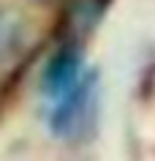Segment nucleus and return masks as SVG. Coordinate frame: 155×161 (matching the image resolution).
<instances>
[{
	"label": "nucleus",
	"instance_id": "obj_1",
	"mask_svg": "<svg viewBox=\"0 0 155 161\" xmlns=\"http://www.w3.org/2000/svg\"><path fill=\"white\" fill-rule=\"evenodd\" d=\"M95 112V82L85 76L68 96L57 98V109L52 115V128L60 136H79L93 123Z\"/></svg>",
	"mask_w": 155,
	"mask_h": 161
},
{
	"label": "nucleus",
	"instance_id": "obj_2",
	"mask_svg": "<svg viewBox=\"0 0 155 161\" xmlns=\"http://www.w3.org/2000/svg\"><path fill=\"white\" fill-rule=\"evenodd\" d=\"M82 79H85L82 76V58H79V49L74 44L63 47L60 52H54V58L49 60V66L44 71V87L54 98L68 96Z\"/></svg>",
	"mask_w": 155,
	"mask_h": 161
},
{
	"label": "nucleus",
	"instance_id": "obj_3",
	"mask_svg": "<svg viewBox=\"0 0 155 161\" xmlns=\"http://www.w3.org/2000/svg\"><path fill=\"white\" fill-rule=\"evenodd\" d=\"M19 38H22V22L17 14L0 8V58H6L17 49Z\"/></svg>",
	"mask_w": 155,
	"mask_h": 161
}]
</instances>
